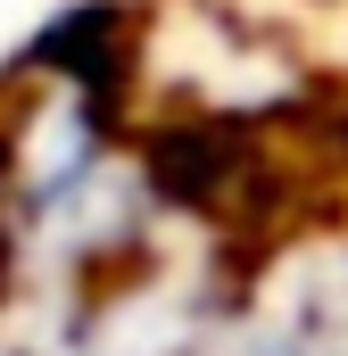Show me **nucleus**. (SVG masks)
<instances>
[{"mask_svg":"<svg viewBox=\"0 0 348 356\" xmlns=\"http://www.w3.org/2000/svg\"><path fill=\"white\" fill-rule=\"evenodd\" d=\"M224 356H348V323L340 315H315V307H299V315H258L249 332H232Z\"/></svg>","mask_w":348,"mask_h":356,"instance_id":"obj_1","label":"nucleus"},{"mask_svg":"<svg viewBox=\"0 0 348 356\" xmlns=\"http://www.w3.org/2000/svg\"><path fill=\"white\" fill-rule=\"evenodd\" d=\"M0 273H8V257H0Z\"/></svg>","mask_w":348,"mask_h":356,"instance_id":"obj_2","label":"nucleus"}]
</instances>
